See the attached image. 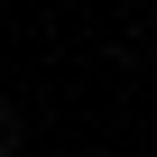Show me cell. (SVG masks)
Listing matches in <instances>:
<instances>
[{
    "instance_id": "cell-1",
    "label": "cell",
    "mask_w": 157,
    "mask_h": 157,
    "mask_svg": "<svg viewBox=\"0 0 157 157\" xmlns=\"http://www.w3.org/2000/svg\"><path fill=\"white\" fill-rule=\"evenodd\" d=\"M10 148H19V102L0 93V157H10Z\"/></svg>"
}]
</instances>
